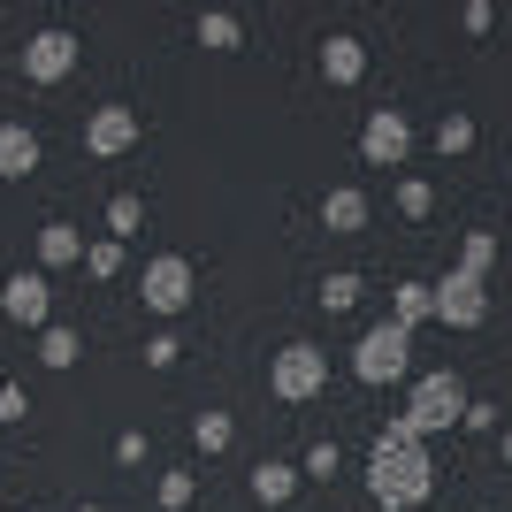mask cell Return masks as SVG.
I'll list each match as a JSON object with an SVG mask.
<instances>
[{
    "label": "cell",
    "mask_w": 512,
    "mask_h": 512,
    "mask_svg": "<svg viewBox=\"0 0 512 512\" xmlns=\"http://www.w3.org/2000/svg\"><path fill=\"white\" fill-rule=\"evenodd\" d=\"M77 352H85V337L69 329V321H54V329H39V360L62 375V367H77Z\"/></svg>",
    "instance_id": "ac0fdd59"
},
{
    "label": "cell",
    "mask_w": 512,
    "mask_h": 512,
    "mask_svg": "<svg viewBox=\"0 0 512 512\" xmlns=\"http://www.w3.org/2000/svg\"><path fill=\"white\" fill-rule=\"evenodd\" d=\"M23 413H31V398L16 383H0V421H23Z\"/></svg>",
    "instance_id": "1f68e13d"
},
{
    "label": "cell",
    "mask_w": 512,
    "mask_h": 512,
    "mask_svg": "<svg viewBox=\"0 0 512 512\" xmlns=\"http://www.w3.org/2000/svg\"><path fill=\"white\" fill-rule=\"evenodd\" d=\"M436 321H444V329H482V321H490V283L451 268V276L436 283Z\"/></svg>",
    "instance_id": "ba28073f"
},
{
    "label": "cell",
    "mask_w": 512,
    "mask_h": 512,
    "mask_svg": "<svg viewBox=\"0 0 512 512\" xmlns=\"http://www.w3.org/2000/svg\"><path fill=\"white\" fill-rule=\"evenodd\" d=\"M192 260L184 253H153L146 268H138V299H146V314H184L192 306Z\"/></svg>",
    "instance_id": "5b68a950"
},
{
    "label": "cell",
    "mask_w": 512,
    "mask_h": 512,
    "mask_svg": "<svg viewBox=\"0 0 512 512\" xmlns=\"http://www.w3.org/2000/svg\"><path fill=\"white\" fill-rule=\"evenodd\" d=\"M138 146V115H130L123 100H107L92 107V123H85V153H100V161H115V153Z\"/></svg>",
    "instance_id": "30bf717a"
},
{
    "label": "cell",
    "mask_w": 512,
    "mask_h": 512,
    "mask_svg": "<svg viewBox=\"0 0 512 512\" xmlns=\"http://www.w3.org/2000/svg\"><path fill=\"white\" fill-rule=\"evenodd\" d=\"M467 406H474V390L451 375V367H436V375H421L413 383V398H406V421L421 428V444L436 436V428H459L467 421Z\"/></svg>",
    "instance_id": "3957f363"
},
{
    "label": "cell",
    "mask_w": 512,
    "mask_h": 512,
    "mask_svg": "<svg viewBox=\"0 0 512 512\" xmlns=\"http://www.w3.org/2000/svg\"><path fill=\"white\" fill-rule=\"evenodd\" d=\"M77 512H107V505H77Z\"/></svg>",
    "instance_id": "836d02e7"
},
{
    "label": "cell",
    "mask_w": 512,
    "mask_h": 512,
    "mask_svg": "<svg viewBox=\"0 0 512 512\" xmlns=\"http://www.w3.org/2000/svg\"><path fill=\"white\" fill-rule=\"evenodd\" d=\"M153 497H161V512H184V505L199 497V482H192V474H161V482H153Z\"/></svg>",
    "instance_id": "4316f807"
},
{
    "label": "cell",
    "mask_w": 512,
    "mask_h": 512,
    "mask_svg": "<svg viewBox=\"0 0 512 512\" xmlns=\"http://www.w3.org/2000/svg\"><path fill=\"white\" fill-rule=\"evenodd\" d=\"M69 260H85V230H77V222H46L39 230V268H69Z\"/></svg>",
    "instance_id": "9a60e30c"
},
{
    "label": "cell",
    "mask_w": 512,
    "mask_h": 512,
    "mask_svg": "<svg viewBox=\"0 0 512 512\" xmlns=\"http://www.w3.org/2000/svg\"><path fill=\"white\" fill-rule=\"evenodd\" d=\"M352 375H360L367 390H390V383H406L413 375V329H398V321H375L360 344H352Z\"/></svg>",
    "instance_id": "7a4b0ae2"
},
{
    "label": "cell",
    "mask_w": 512,
    "mask_h": 512,
    "mask_svg": "<svg viewBox=\"0 0 512 512\" xmlns=\"http://www.w3.org/2000/svg\"><path fill=\"white\" fill-rule=\"evenodd\" d=\"M321 77H329V85H360L367 77V46L352 39V31H329V39H321Z\"/></svg>",
    "instance_id": "5bb4252c"
},
{
    "label": "cell",
    "mask_w": 512,
    "mask_h": 512,
    "mask_svg": "<svg viewBox=\"0 0 512 512\" xmlns=\"http://www.w3.org/2000/svg\"><path fill=\"white\" fill-rule=\"evenodd\" d=\"M299 474H306V482H329V474H344V451H337V444H306Z\"/></svg>",
    "instance_id": "484cf974"
},
{
    "label": "cell",
    "mask_w": 512,
    "mask_h": 512,
    "mask_svg": "<svg viewBox=\"0 0 512 512\" xmlns=\"http://www.w3.org/2000/svg\"><path fill=\"white\" fill-rule=\"evenodd\" d=\"M490 268H497V237L490 230H467V245H459V276H482V283H490Z\"/></svg>",
    "instance_id": "7402d4cb"
},
{
    "label": "cell",
    "mask_w": 512,
    "mask_h": 512,
    "mask_svg": "<svg viewBox=\"0 0 512 512\" xmlns=\"http://www.w3.org/2000/svg\"><path fill=\"white\" fill-rule=\"evenodd\" d=\"M85 276L92 283H115V276H123V245H115V237H92V245H85Z\"/></svg>",
    "instance_id": "d4e9b609"
},
{
    "label": "cell",
    "mask_w": 512,
    "mask_h": 512,
    "mask_svg": "<svg viewBox=\"0 0 512 512\" xmlns=\"http://www.w3.org/2000/svg\"><path fill=\"white\" fill-rule=\"evenodd\" d=\"M398 214H406V222H428V214H436V184H428V176H398Z\"/></svg>",
    "instance_id": "603a6c76"
},
{
    "label": "cell",
    "mask_w": 512,
    "mask_h": 512,
    "mask_svg": "<svg viewBox=\"0 0 512 512\" xmlns=\"http://www.w3.org/2000/svg\"><path fill=\"white\" fill-rule=\"evenodd\" d=\"M459 428H467V436H497V428H505V406L474 398V406H467V421H459Z\"/></svg>",
    "instance_id": "83f0119b"
},
{
    "label": "cell",
    "mask_w": 512,
    "mask_h": 512,
    "mask_svg": "<svg viewBox=\"0 0 512 512\" xmlns=\"http://www.w3.org/2000/svg\"><path fill=\"white\" fill-rule=\"evenodd\" d=\"M138 230H146V199H138V192H115V199H107V237L130 245Z\"/></svg>",
    "instance_id": "e0dca14e"
},
{
    "label": "cell",
    "mask_w": 512,
    "mask_h": 512,
    "mask_svg": "<svg viewBox=\"0 0 512 512\" xmlns=\"http://www.w3.org/2000/svg\"><path fill=\"white\" fill-rule=\"evenodd\" d=\"M176 360H184V344H176V337H146V367H176Z\"/></svg>",
    "instance_id": "4dcf8cb0"
},
{
    "label": "cell",
    "mask_w": 512,
    "mask_h": 512,
    "mask_svg": "<svg viewBox=\"0 0 512 512\" xmlns=\"http://www.w3.org/2000/svg\"><path fill=\"white\" fill-rule=\"evenodd\" d=\"M0 314L16 329H54V283H46V268H16L0 283Z\"/></svg>",
    "instance_id": "52a82bcc"
},
{
    "label": "cell",
    "mask_w": 512,
    "mask_h": 512,
    "mask_svg": "<svg viewBox=\"0 0 512 512\" xmlns=\"http://www.w3.org/2000/svg\"><path fill=\"white\" fill-rule=\"evenodd\" d=\"M390 321H398V329L436 321V283H398V291H390Z\"/></svg>",
    "instance_id": "2e32d148"
},
{
    "label": "cell",
    "mask_w": 512,
    "mask_h": 512,
    "mask_svg": "<svg viewBox=\"0 0 512 512\" xmlns=\"http://www.w3.org/2000/svg\"><path fill=\"white\" fill-rule=\"evenodd\" d=\"M299 482L306 474L291 467V459H260L253 474H245V490H253V505H268V512H283L291 497H299Z\"/></svg>",
    "instance_id": "8fae6325"
},
{
    "label": "cell",
    "mask_w": 512,
    "mask_h": 512,
    "mask_svg": "<svg viewBox=\"0 0 512 512\" xmlns=\"http://www.w3.org/2000/svg\"><path fill=\"white\" fill-rule=\"evenodd\" d=\"M77 54H85L77 31H31V39H23V77H31V85H62L69 69H77Z\"/></svg>",
    "instance_id": "9c48e42d"
},
{
    "label": "cell",
    "mask_w": 512,
    "mask_h": 512,
    "mask_svg": "<svg viewBox=\"0 0 512 512\" xmlns=\"http://www.w3.org/2000/svg\"><path fill=\"white\" fill-rule=\"evenodd\" d=\"M428 490H436V459L421 451V428L406 413H390L375 428V444H367V497L383 512H421Z\"/></svg>",
    "instance_id": "6da1fadb"
},
{
    "label": "cell",
    "mask_w": 512,
    "mask_h": 512,
    "mask_svg": "<svg viewBox=\"0 0 512 512\" xmlns=\"http://www.w3.org/2000/svg\"><path fill=\"white\" fill-rule=\"evenodd\" d=\"M436 153H444V161H467V153H474V115L451 107L444 123H436Z\"/></svg>",
    "instance_id": "ffe728a7"
},
{
    "label": "cell",
    "mask_w": 512,
    "mask_h": 512,
    "mask_svg": "<svg viewBox=\"0 0 512 512\" xmlns=\"http://www.w3.org/2000/svg\"><path fill=\"white\" fill-rule=\"evenodd\" d=\"M360 291H367V283L352 276V268H337V276H321V306H329V314H352V306H360Z\"/></svg>",
    "instance_id": "cb8c5ba5"
},
{
    "label": "cell",
    "mask_w": 512,
    "mask_h": 512,
    "mask_svg": "<svg viewBox=\"0 0 512 512\" xmlns=\"http://www.w3.org/2000/svg\"><path fill=\"white\" fill-rule=\"evenodd\" d=\"M199 46H214V54H237V46H245V23H237L230 8H207V16H199Z\"/></svg>",
    "instance_id": "d6986e66"
},
{
    "label": "cell",
    "mask_w": 512,
    "mask_h": 512,
    "mask_svg": "<svg viewBox=\"0 0 512 512\" xmlns=\"http://www.w3.org/2000/svg\"><path fill=\"white\" fill-rule=\"evenodd\" d=\"M268 390H276L283 406H306V398H321L329 390V352L321 344H283L276 360H268Z\"/></svg>",
    "instance_id": "277c9868"
},
{
    "label": "cell",
    "mask_w": 512,
    "mask_h": 512,
    "mask_svg": "<svg viewBox=\"0 0 512 512\" xmlns=\"http://www.w3.org/2000/svg\"><path fill=\"white\" fill-rule=\"evenodd\" d=\"M321 230L329 237H360L367 230V192L360 184H329V192H321Z\"/></svg>",
    "instance_id": "7c38bea8"
},
{
    "label": "cell",
    "mask_w": 512,
    "mask_h": 512,
    "mask_svg": "<svg viewBox=\"0 0 512 512\" xmlns=\"http://www.w3.org/2000/svg\"><path fill=\"white\" fill-rule=\"evenodd\" d=\"M360 161H367V169H406V161H413L406 107H375V115L360 123Z\"/></svg>",
    "instance_id": "8992f818"
},
{
    "label": "cell",
    "mask_w": 512,
    "mask_h": 512,
    "mask_svg": "<svg viewBox=\"0 0 512 512\" xmlns=\"http://www.w3.org/2000/svg\"><path fill=\"white\" fill-rule=\"evenodd\" d=\"M192 444L207 451V459H222V451L237 444V421H230V413H199V421H192Z\"/></svg>",
    "instance_id": "44dd1931"
},
{
    "label": "cell",
    "mask_w": 512,
    "mask_h": 512,
    "mask_svg": "<svg viewBox=\"0 0 512 512\" xmlns=\"http://www.w3.org/2000/svg\"><path fill=\"white\" fill-rule=\"evenodd\" d=\"M459 23H467V39H490V31H497V0H467Z\"/></svg>",
    "instance_id": "f1b7e54d"
},
{
    "label": "cell",
    "mask_w": 512,
    "mask_h": 512,
    "mask_svg": "<svg viewBox=\"0 0 512 512\" xmlns=\"http://www.w3.org/2000/svg\"><path fill=\"white\" fill-rule=\"evenodd\" d=\"M505 176H512V161H505Z\"/></svg>",
    "instance_id": "e575fe53"
},
{
    "label": "cell",
    "mask_w": 512,
    "mask_h": 512,
    "mask_svg": "<svg viewBox=\"0 0 512 512\" xmlns=\"http://www.w3.org/2000/svg\"><path fill=\"white\" fill-rule=\"evenodd\" d=\"M497 451H505V467H512V421H505V428H497Z\"/></svg>",
    "instance_id": "d6a6232c"
},
{
    "label": "cell",
    "mask_w": 512,
    "mask_h": 512,
    "mask_svg": "<svg viewBox=\"0 0 512 512\" xmlns=\"http://www.w3.org/2000/svg\"><path fill=\"white\" fill-rule=\"evenodd\" d=\"M115 467H146V428H123V436H115Z\"/></svg>",
    "instance_id": "f546056e"
},
{
    "label": "cell",
    "mask_w": 512,
    "mask_h": 512,
    "mask_svg": "<svg viewBox=\"0 0 512 512\" xmlns=\"http://www.w3.org/2000/svg\"><path fill=\"white\" fill-rule=\"evenodd\" d=\"M39 169V130L31 123H0V184H23Z\"/></svg>",
    "instance_id": "4fadbf2b"
}]
</instances>
